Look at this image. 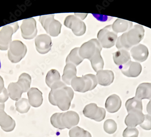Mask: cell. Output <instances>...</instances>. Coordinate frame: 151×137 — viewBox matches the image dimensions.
<instances>
[{
    "instance_id": "cell-1",
    "label": "cell",
    "mask_w": 151,
    "mask_h": 137,
    "mask_svg": "<svg viewBox=\"0 0 151 137\" xmlns=\"http://www.w3.org/2000/svg\"><path fill=\"white\" fill-rule=\"evenodd\" d=\"M51 89L49 96L50 103L62 111L68 110L74 96L72 88L60 81L54 84Z\"/></svg>"
},
{
    "instance_id": "cell-2",
    "label": "cell",
    "mask_w": 151,
    "mask_h": 137,
    "mask_svg": "<svg viewBox=\"0 0 151 137\" xmlns=\"http://www.w3.org/2000/svg\"><path fill=\"white\" fill-rule=\"evenodd\" d=\"M145 35L143 26L137 24L134 25L128 32L118 38L116 46L118 49L129 50L133 46L139 44Z\"/></svg>"
},
{
    "instance_id": "cell-3",
    "label": "cell",
    "mask_w": 151,
    "mask_h": 137,
    "mask_svg": "<svg viewBox=\"0 0 151 137\" xmlns=\"http://www.w3.org/2000/svg\"><path fill=\"white\" fill-rule=\"evenodd\" d=\"M98 84L97 78L93 74H87L82 77L76 76L72 80L71 85L76 92L85 93L93 90Z\"/></svg>"
},
{
    "instance_id": "cell-4",
    "label": "cell",
    "mask_w": 151,
    "mask_h": 137,
    "mask_svg": "<svg viewBox=\"0 0 151 137\" xmlns=\"http://www.w3.org/2000/svg\"><path fill=\"white\" fill-rule=\"evenodd\" d=\"M97 38L102 47L110 48L115 45L117 34L114 31L112 25H107L98 32Z\"/></svg>"
},
{
    "instance_id": "cell-5",
    "label": "cell",
    "mask_w": 151,
    "mask_h": 137,
    "mask_svg": "<svg viewBox=\"0 0 151 137\" xmlns=\"http://www.w3.org/2000/svg\"><path fill=\"white\" fill-rule=\"evenodd\" d=\"M54 17L53 14L45 15L40 16L39 20L47 33L52 36L56 37L60 34L62 25Z\"/></svg>"
},
{
    "instance_id": "cell-6",
    "label": "cell",
    "mask_w": 151,
    "mask_h": 137,
    "mask_svg": "<svg viewBox=\"0 0 151 137\" xmlns=\"http://www.w3.org/2000/svg\"><path fill=\"white\" fill-rule=\"evenodd\" d=\"M18 23L17 22L3 26L0 30V50H7L12 43L13 34L18 30Z\"/></svg>"
},
{
    "instance_id": "cell-7",
    "label": "cell",
    "mask_w": 151,
    "mask_h": 137,
    "mask_svg": "<svg viewBox=\"0 0 151 137\" xmlns=\"http://www.w3.org/2000/svg\"><path fill=\"white\" fill-rule=\"evenodd\" d=\"M27 53V48L25 45L19 40L12 42L8 52L9 60L12 63H19L24 58Z\"/></svg>"
},
{
    "instance_id": "cell-8",
    "label": "cell",
    "mask_w": 151,
    "mask_h": 137,
    "mask_svg": "<svg viewBox=\"0 0 151 137\" xmlns=\"http://www.w3.org/2000/svg\"><path fill=\"white\" fill-rule=\"evenodd\" d=\"M102 47L96 39H91L85 43L79 48L80 55L85 59H90L98 52L101 51Z\"/></svg>"
},
{
    "instance_id": "cell-9",
    "label": "cell",
    "mask_w": 151,
    "mask_h": 137,
    "mask_svg": "<svg viewBox=\"0 0 151 137\" xmlns=\"http://www.w3.org/2000/svg\"><path fill=\"white\" fill-rule=\"evenodd\" d=\"M83 114L87 118L96 121L101 122L106 117V111L105 109L98 107L96 104L91 103L84 108Z\"/></svg>"
},
{
    "instance_id": "cell-10",
    "label": "cell",
    "mask_w": 151,
    "mask_h": 137,
    "mask_svg": "<svg viewBox=\"0 0 151 137\" xmlns=\"http://www.w3.org/2000/svg\"><path fill=\"white\" fill-rule=\"evenodd\" d=\"M64 24L66 27L72 30L76 35H82L86 31V26L84 23L77 16H68L64 20Z\"/></svg>"
},
{
    "instance_id": "cell-11",
    "label": "cell",
    "mask_w": 151,
    "mask_h": 137,
    "mask_svg": "<svg viewBox=\"0 0 151 137\" xmlns=\"http://www.w3.org/2000/svg\"><path fill=\"white\" fill-rule=\"evenodd\" d=\"M20 29L22 36L25 40L33 39L37 34L36 22L33 18L24 19Z\"/></svg>"
},
{
    "instance_id": "cell-12",
    "label": "cell",
    "mask_w": 151,
    "mask_h": 137,
    "mask_svg": "<svg viewBox=\"0 0 151 137\" xmlns=\"http://www.w3.org/2000/svg\"><path fill=\"white\" fill-rule=\"evenodd\" d=\"M5 104L0 103V126L6 132L13 131L16 127L15 121L4 111Z\"/></svg>"
},
{
    "instance_id": "cell-13",
    "label": "cell",
    "mask_w": 151,
    "mask_h": 137,
    "mask_svg": "<svg viewBox=\"0 0 151 137\" xmlns=\"http://www.w3.org/2000/svg\"><path fill=\"white\" fill-rule=\"evenodd\" d=\"M119 68L125 76L136 77L141 73L142 66L138 62L129 61L127 63L119 66Z\"/></svg>"
},
{
    "instance_id": "cell-14",
    "label": "cell",
    "mask_w": 151,
    "mask_h": 137,
    "mask_svg": "<svg viewBox=\"0 0 151 137\" xmlns=\"http://www.w3.org/2000/svg\"><path fill=\"white\" fill-rule=\"evenodd\" d=\"M35 44L36 49L39 53L45 54L51 48V39L46 34L39 35L35 39Z\"/></svg>"
},
{
    "instance_id": "cell-15",
    "label": "cell",
    "mask_w": 151,
    "mask_h": 137,
    "mask_svg": "<svg viewBox=\"0 0 151 137\" xmlns=\"http://www.w3.org/2000/svg\"><path fill=\"white\" fill-rule=\"evenodd\" d=\"M61 120L65 128L71 129L78 124L80 117L78 114L73 111L62 113Z\"/></svg>"
},
{
    "instance_id": "cell-16",
    "label": "cell",
    "mask_w": 151,
    "mask_h": 137,
    "mask_svg": "<svg viewBox=\"0 0 151 137\" xmlns=\"http://www.w3.org/2000/svg\"><path fill=\"white\" fill-rule=\"evenodd\" d=\"M145 115L142 111H134L128 113L125 119V124L128 127L135 128L143 122Z\"/></svg>"
},
{
    "instance_id": "cell-17",
    "label": "cell",
    "mask_w": 151,
    "mask_h": 137,
    "mask_svg": "<svg viewBox=\"0 0 151 137\" xmlns=\"http://www.w3.org/2000/svg\"><path fill=\"white\" fill-rule=\"evenodd\" d=\"M131 55L135 61L143 62L146 61L148 56V50L146 46L141 44L135 46L130 51Z\"/></svg>"
},
{
    "instance_id": "cell-18",
    "label": "cell",
    "mask_w": 151,
    "mask_h": 137,
    "mask_svg": "<svg viewBox=\"0 0 151 137\" xmlns=\"http://www.w3.org/2000/svg\"><path fill=\"white\" fill-rule=\"evenodd\" d=\"M27 95L29 102L31 106L38 108L43 103V94L37 88L35 87L30 88L28 92Z\"/></svg>"
},
{
    "instance_id": "cell-19",
    "label": "cell",
    "mask_w": 151,
    "mask_h": 137,
    "mask_svg": "<svg viewBox=\"0 0 151 137\" xmlns=\"http://www.w3.org/2000/svg\"><path fill=\"white\" fill-rule=\"evenodd\" d=\"M122 104L120 97L115 94L111 95L106 100L105 107L109 113H114L120 109Z\"/></svg>"
},
{
    "instance_id": "cell-20",
    "label": "cell",
    "mask_w": 151,
    "mask_h": 137,
    "mask_svg": "<svg viewBox=\"0 0 151 137\" xmlns=\"http://www.w3.org/2000/svg\"><path fill=\"white\" fill-rule=\"evenodd\" d=\"M98 83L102 86H108L113 82L114 74L113 71L109 70L99 71L96 74Z\"/></svg>"
},
{
    "instance_id": "cell-21",
    "label": "cell",
    "mask_w": 151,
    "mask_h": 137,
    "mask_svg": "<svg viewBox=\"0 0 151 137\" xmlns=\"http://www.w3.org/2000/svg\"><path fill=\"white\" fill-rule=\"evenodd\" d=\"M77 69L74 65L71 63L66 64L63 70L62 80L67 85H70L72 80L76 76Z\"/></svg>"
},
{
    "instance_id": "cell-22",
    "label": "cell",
    "mask_w": 151,
    "mask_h": 137,
    "mask_svg": "<svg viewBox=\"0 0 151 137\" xmlns=\"http://www.w3.org/2000/svg\"><path fill=\"white\" fill-rule=\"evenodd\" d=\"M135 97L140 100H151V83H142L137 88Z\"/></svg>"
},
{
    "instance_id": "cell-23",
    "label": "cell",
    "mask_w": 151,
    "mask_h": 137,
    "mask_svg": "<svg viewBox=\"0 0 151 137\" xmlns=\"http://www.w3.org/2000/svg\"><path fill=\"white\" fill-rule=\"evenodd\" d=\"M114 63L117 65L121 66L130 61L129 53L127 50L120 49L113 54Z\"/></svg>"
},
{
    "instance_id": "cell-24",
    "label": "cell",
    "mask_w": 151,
    "mask_h": 137,
    "mask_svg": "<svg viewBox=\"0 0 151 137\" xmlns=\"http://www.w3.org/2000/svg\"><path fill=\"white\" fill-rule=\"evenodd\" d=\"M133 26V23L128 20L118 19L112 25L113 30L115 33H122L130 29Z\"/></svg>"
},
{
    "instance_id": "cell-25",
    "label": "cell",
    "mask_w": 151,
    "mask_h": 137,
    "mask_svg": "<svg viewBox=\"0 0 151 137\" xmlns=\"http://www.w3.org/2000/svg\"><path fill=\"white\" fill-rule=\"evenodd\" d=\"M9 97L13 100H18L21 99L23 92L22 88L17 82H12L9 84L7 88Z\"/></svg>"
},
{
    "instance_id": "cell-26",
    "label": "cell",
    "mask_w": 151,
    "mask_h": 137,
    "mask_svg": "<svg viewBox=\"0 0 151 137\" xmlns=\"http://www.w3.org/2000/svg\"><path fill=\"white\" fill-rule=\"evenodd\" d=\"M125 107L128 113L134 111H142V100L135 97L127 100Z\"/></svg>"
},
{
    "instance_id": "cell-27",
    "label": "cell",
    "mask_w": 151,
    "mask_h": 137,
    "mask_svg": "<svg viewBox=\"0 0 151 137\" xmlns=\"http://www.w3.org/2000/svg\"><path fill=\"white\" fill-rule=\"evenodd\" d=\"M79 48H75L71 51L66 58V63H71L76 67L79 65L84 60L79 54Z\"/></svg>"
},
{
    "instance_id": "cell-28",
    "label": "cell",
    "mask_w": 151,
    "mask_h": 137,
    "mask_svg": "<svg viewBox=\"0 0 151 137\" xmlns=\"http://www.w3.org/2000/svg\"><path fill=\"white\" fill-rule=\"evenodd\" d=\"M45 81L47 86L51 88L54 84L61 81L60 74L56 70H51L47 74Z\"/></svg>"
},
{
    "instance_id": "cell-29",
    "label": "cell",
    "mask_w": 151,
    "mask_h": 137,
    "mask_svg": "<svg viewBox=\"0 0 151 137\" xmlns=\"http://www.w3.org/2000/svg\"><path fill=\"white\" fill-rule=\"evenodd\" d=\"M17 82L22 88L23 92H26L30 89L31 82V76L28 74L23 73L20 75Z\"/></svg>"
},
{
    "instance_id": "cell-30",
    "label": "cell",
    "mask_w": 151,
    "mask_h": 137,
    "mask_svg": "<svg viewBox=\"0 0 151 137\" xmlns=\"http://www.w3.org/2000/svg\"><path fill=\"white\" fill-rule=\"evenodd\" d=\"M90 61L91 62L92 68L96 72H98L103 69L104 63L101 56V52H98L96 53Z\"/></svg>"
},
{
    "instance_id": "cell-31",
    "label": "cell",
    "mask_w": 151,
    "mask_h": 137,
    "mask_svg": "<svg viewBox=\"0 0 151 137\" xmlns=\"http://www.w3.org/2000/svg\"><path fill=\"white\" fill-rule=\"evenodd\" d=\"M16 109L21 114H24L28 112L30 108L29 100L26 98H21L16 102Z\"/></svg>"
},
{
    "instance_id": "cell-32",
    "label": "cell",
    "mask_w": 151,
    "mask_h": 137,
    "mask_svg": "<svg viewBox=\"0 0 151 137\" xmlns=\"http://www.w3.org/2000/svg\"><path fill=\"white\" fill-rule=\"evenodd\" d=\"M70 137H92L89 132L78 126H76L70 129L69 132Z\"/></svg>"
},
{
    "instance_id": "cell-33",
    "label": "cell",
    "mask_w": 151,
    "mask_h": 137,
    "mask_svg": "<svg viewBox=\"0 0 151 137\" xmlns=\"http://www.w3.org/2000/svg\"><path fill=\"white\" fill-rule=\"evenodd\" d=\"M62 113H56L53 114L50 118V122L52 125L54 127L58 128L59 129H65L62 123L61 117H62Z\"/></svg>"
},
{
    "instance_id": "cell-34",
    "label": "cell",
    "mask_w": 151,
    "mask_h": 137,
    "mask_svg": "<svg viewBox=\"0 0 151 137\" xmlns=\"http://www.w3.org/2000/svg\"><path fill=\"white\" fill-rule=\"evenodd\" d=\"M117 125L116 122L112 119L107 120L104 123V129L108 134H113L117 131Z\"/></svg>"
},
{
    "instance_id": "cell-35",
    "label": "cell",
    "mask_w": 151,
    "mask_h": 137,
    "mask_svg": "<svg viewBox=\"0 0 151 137\" xmlns=\"http://www.w3.org/2000/svg\"><path fill=\"white\" fill-rule=\"evenodd\" d=\"M139 132L136 128L127 127L123 132V137H138Z\"/></svg>"
},
{
    "instance_id": "cell-36",
    "label": "cell",
    "mask_w": 151,
    "mask_h": 137,
    "mask_svg": "<svg viewBox=\"0 0 151 137\" xmlns=\"http://www.w3.org/2000/svg\"><path fill=\"white\" fill-rule=\"evenodd\" d=\"M140 127L146 131L151 129V116L149 115H145V120L143 122L139 125Z\"/></svg>"
},
{
    "instance_id": "cell-37",
    "label": "cell",
    "mask_w": 151,
    "mask_h": 137,
    "mask_svg": "<svg viewBox=\"0 0 151 137\" xmlns=\"http://www.w3.org/2000/svg\"><path fill=\"white\" fill-rule=\"evenodd\" d=\"M9 97L7 90L6 88H4L1 93H0V103H4L8 100Z\"/></svg>"
},
{
    "instance_id": "cell-38",
    "label": "cell",
    "mask_w": 151,
    "mask_h": 137,
    "mask_svg": "<svg viewBox=\"0 0 151 137\" xmlns=\"http://www.w3.org/2000/svg\"><path fill=\"white\" fill-rule=\"evenodd\" d=\"M75 16H77L80 19H84L87 17V14L75 13Z\"/></svg>"
},
{
    "instance_id": "cell-39",
    "label": "cell",
    "mask_w": 151,
    "mask_h": 137,
    "mask_svg": "<svg viewBox=\"0 0 151 137\" xmlns=\"http://www.w3.org/2000/svg\"><path fill=\"white\" fill-rule=\"evenodd\" d=\"M4 88L5 87H4V81L2 77L0 76V93H1Z\"/></svg>"
},
{
    "instance_id": "cell-40",
    "label": "cell",
    "mask_w": 151,
    "mask_h": 137,
    "mask_svg": "<svg viewBox=\"0 0 151 137\" xmlns=\"http://www.w3.org/2000/svg\"><path fill=\"white\" fill-rule=\"evenodd\" d=\"M147 111L148 115H150L151 116V100H150L147 105Z\"/></svg>"
},
{
    "instance_id": "cell-41",
    "label": "cell",
    "mask_w": 151,
    "mask_h": 137,
    "mask_svg": "<svg viewBox=\"0 0 151 137\" xmlns=\"http://www.w3.org/2000/svg\"><path fill=\"white\" fill-rule=\"evenodd\" d=\"M1 62H0V68H1Z\"/></svg>"
}]
</instances>
